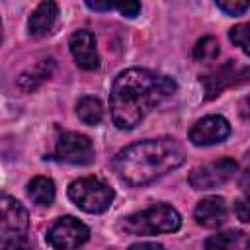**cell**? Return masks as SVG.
Returning a JSON list of instances; mask_svg holds the SVG:
<instances>
[{"instance_id":"8992f818","label":"cell","mask_w":250,"mask_h":250,"mask_svg":"<svg viewBox=\"0 0 250 250\" xmlns=\"http://www.w3.org/2000/svg\"><path fill=\"white\" fill-rule=\"evenodd\" d=\"M234 172H236V162L232 158H221L191 170L188 182L195 189H215L225 182H229Z\"/></svg>"},{"instance_id":"ffe728a7","label":"cell","mask_w":250,"mask_h":250,"mask_svg":"<svg viewBox=\"0 0 250 250\" xmlns=\"http://www.w3.org/2000/svg\"><path fill=\"white\" fill-rule=\"evenodd\" d=\"M230 41L240 47L246 55H250V23H240V25H234L229 33Z\"/></svg>"},{"instance_id":"7c38bea8","label":"cell","mask_w":250,"mask_h":250,"mask_svg":"<svg viewBox=\"0 0 250 250\" xmlns=\"http://www.w3.org/2000/svg\"><path fill=\"white\" fill-rule=\"evenodd\" d=\"M2 232H25L29 217L25 207L10 195H2Z\"/></svg>"},{"instance_id":"5b68a950","label":"cell","mask_w":250,"mask_h":250,"mask_svg":"<svg viewBox=\"0 0 250 250\" xmlns=\"http://www.w3.org/2000/svg\"><path fill=\"white\" fill-rule=\"evenodd\" d=\"M45 236H47V242L55 250H76L90 238V229L82 221L66 215V217L57 219L47 229Z\"/></svg>"},{"instance_id":"52a82bcc","label":"cell","mask_w":250,"mask_h":250,"mask_svg":"<svg viewBox=\"0 0 250 250\" xmlns=\"http://www.w3.org/2000/svg\"><path fill=\"white\" fill-rule=\"evenodd\" d=\"M55 156L68 164H90L94 160V145L86 135L80 133H62L57 143Z\"/></svg>"},{"instance_id":"8fae6325","label":"cell","mask_w":250,"mask_h":250,"mask_svg":"<svg viewBox=\"0 0 250 250\" xmlns=\"http://www.w3.org/2000/svg\"><path fill=\"white\" fill-rule=\"evenodd\" d=\"M193 217L201 227L207 229L221 227L227 221V203L223 197H205L197 203Z\"/></svg>"},{"instance_id":"484cf974","label":"cell","mask_w":250,"mask_h":250,"mask_svg":"<svg viewBox=\"0 0 250 250\" xmlns=\"http://www.w3.org/2000/svg\"><path fill=\"white\" fill-rule=\"evenodd\" d=\"M129 250H164V248L154 242H141V244H133Z\"/></svg>"},{"instance_id":"e0dca14e","label":"cell","mask_w":250,"mask_h":250,"mask_svg":"<svg viewBox=\"0 0 250 250\" xmlns=\"http://www.w3.org/2000/svg\"><path fill=\"white\" fill-rule=\"evenodd\" d=\"M76 113L80 117L82 123L86 125H98L104 117V107H102V102L94 96H84L78 100L76 104Z\"/></svg>"},{"instance_id":"6da1fadb","label":"cell","mask_w":250,"mask_h":250,"mask_svg":"<svg viewBox=\"0 0 250 250\" xmlns=\"http://www.w3.org/2000/svg\"><path fill=\"white\" fill-rule=\"evenodd\" d=\"M176 82L170 76H158L146 68H129L121 72L111 88L109 109L117 129H133L152 107L172 96Z\"/></svg>"},{"instance_id":"4316f807","label":"cell","mask_w":250,"mask_h":250,"mask_svg":"<svg viewBox=\"0 0 250 250\" xmlns=\"http://www.w3.org/2000/svg\"><path fill=\"white\" fill-rule=\"evenodd\" d=\"M240 115H242L246 121H250V96H246V98L240 102Z\"/></svg>"},{"instance_id":"44dd1931","label":"cell","mask_w":250,"mask_h":250,"mask_svg":"<svg viewBox=\"0 0 250 250\" xmlns=\"http://www.w3.org/2000/svg\"><path fill=\"white\" fill-rule=\"evenodd\" d=\"M217 8L229 16H240L250 8V2H246V0H217Z\"/></svg>"},{"instance_id":"3957f363","label":"cell","mask_w":250,"mask_h":250,"mask_svg":"<svg viewBox=\"0 0 250 250\" xmlns=\"http://www.w3.org/2000/svg\"><path fill=\"white\" fill-rule=\"evenodd\" d=\"M182 225L180 213L166 205H154L141 213H135L125 219V230L131 234H158V232H174Z\"/></svg>"},{"instance_id":"d4e9b609","label":"cell","mask_w":250,"mask_h":250,"mask_svg":"<svg viewBox=\"0 0 250 250\" xmlns=\"http://www.w3.org/2000/svg\"><path fill=\"white\" fill-rule=\"evenodd\" d=\"M86 6L90 8V10H100V12H107V10H111L113 8V4L111 2H86Z\"/></svg>"},{"instance_id":"ba28073f","label":"cell","mask_w":250,"mask_h":250,"mask_svg":"<svg viewBox=\"0 0 250 250\" xmlns=\"http://www.w3.org/2000/svg\"><path fill=\"white\" fill-rule=\"evenodd\" d=\"M203 86H205V94L207 100L215 98L219 92H223L229 86H238V84H246L250 82V66H242L238 68L232 61L225 62L223 66H219L215 72L207 74L201 78Z\"/></svg>"},{"instance_id":"2e32d148","label":"cell","mask_w":250,"mask_h":250,"mask_svg":"<svg viewBox=\"0 0 250 250\" xmlns=\"http://www.w3.org/2000/svg\"><path fill=\"white\" fill-rule=\"evenodd\" d=\"M53 66H55V62H53L51 59L37 62L35 66H31L27 72H23V74L20 76V80H18L20 88H21V90H33L37 84H41L45 78H49V76H51Z\"/></svg>"},{"instance_id":"7a4b0ae2","label":"cell","mask_w":250,"mask_h":250,"mask_svg":"<svg viewBox=\"0 0 250 250\" xmlns=\"http://www.w3.org/2000/svg\"><path fill=\"white\" fill-rule=\"evenodd\" d=\"M186 160L184 148L168 137L139 141L123 150L113 160V168L121 180L131 186H145L156 178L182 166Z\"/></svg>"},{"instance_id":"5bb4252c","label":"cell","mask_w":250,"mask_h":250,"mask_svg":"<svg viewBox=\"0 0 250 250\" xmlns=\"http://www.w3.org/2000/svg\"><path fill=\"white\" fill-rule=\"evenodd\" d=\"M250 238L240 230L217 232L205 240V250H248Z\"/></svg>"},{"instance_id":"277c9868","label":"cell","mask_w":250,"mask_h":250,"mask_svg":"<svg viewBox=\"0 0 250 250\" xmlns=\"http://www.w3.org/2000/svg\"><path fill=\"white\" fill-rule=\"evenodd\" d=\"M68 197L86 213H102L113 201V189L98 178H80L68 186Z\"/></svg>"},{"instance_id":"30bf717a","label":"cell","mask_w":250,"mask_h":250,"mask_svg":"<svg viewBox=\"0 0 250 250\" xmlns=\"http://www.w3.org/2000/svg\"><path fill=\"white\" fill-rule=\"evenodd\" d=\"M70 53L76 61V64L84 70H94L98 68V49H96V39L90 31L80 29L72 33L70 37Z\"/></svg>"},{"instance_id":"9a60e30c","label":"cell","mask_w":250,"mask_h":250,"mask_svg":"<svg viewBox=\"0 0 250 250\" xmlns=\"http://www.w3.org/2000/svg\"><path fill=\"white\" fill-rule=\"evenodd\" d=\"M27 195L35 205H51L55 199V184L47 176H35L27 186Z\"/></svg>"},{"instance_id":"603a6c76","label":"cell","mask_w":250,"mask_h":250,"mask_svg":"<svg viewBox=\"0 0 250 250\" xmlns=\"http://www.w3.org/2000/svg\"><path fill=\"white\" fill-rule=\"evenodd\" d=\"M113 8H117L119 14L127 16V18H135L141 12V4L139 2H119V4H113Z\"/></svg>"},{"instance_id":"d6986e66","label":"cell","mask_w":250,"mask_h":250,"mask_svg":"<svg viewBox=\"0 0 250 250\" xmlns=\"http://www.w3.org/2000/svg\"><path fill=\"white\" fill-rule=\"evenodd\" d=\"M2 250H31L25 232H2Z\"/></svg>"},{"instance_id":"4fadbf2b","label":"cell","mask_w":250,"mask_h":250,"mask_svg":"<svg viewBox=\"0 0 250 250\" xmlns=\"http://www.w3.org/2000/svg\"><path fill=\"white\" fill-rule=\"evenodd\" d=\"M59 16V6L55 2H41L33 14L29 16V33L33 37H43L47 33H51L55 21Z\"/></svg>"},{"instance_id":"ac0fdd59","label":"cell","mask_w":250,"mask_h":250,"mask_svg":"<svg viewBox=\"0 0 250 250\" xmlns=\"http://www.w3.org/2000/svg\"><path fill=\"white\" fill-rule=\"evenodd\" d=\"M217 55H219V43H217L215 37H203L193 47V57L197 61H203V62L205 61H213Z\"/></svg>"},{"instance_id":"cb8c5ba5","label":"cell","mask_w":250,"mask_h":250,"mask_svg":"<svg viewBox=\"0 0 250 250\" xmlns=\"http://www.w3.org/2000/svg\"><path fill=\"white\" fill-rule=\"evenodd\" d=\"M240 186L250 188V152L244 156V164H242V170H240Z\"/></svg>"},{"instance_id":"7402d4cb","label":"cell","mask_w":250,"mask_h":250,"mask_svg":"<svg viewBox=\"0 0 250 250\" xmlns=\"http://www.w3.org/2000/svg\"><path fill=\"white\" fill-rule=\"evenodd\" d=\"M234 211H236V217L244 223H250V197H242L234 203Z\"/></svg>"},{"instance_id":"9c48e42d","label":"cell","mask_w":250,"mask_h":250,"mask_svg":"<svg viewBox=\"0 0 250 250\" xmlns=\"http://www.w3.org/2000/svg\"><path fill=\"white\" fill-rule=\"evenodd\" d=\"M230 135V125L225 117L221 115H209L199 119L191 129H189V141L195 146H209L225 141Z\"/></svg>"}]
</instances>
